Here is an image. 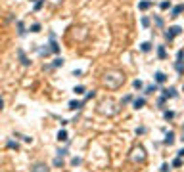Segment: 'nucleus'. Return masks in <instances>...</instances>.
Returning a JSON list of instances; mask_svg holds the SVG:
<instances>
[{
    "label": "nucleus",
    "mask_w": 184,
    "mask_h": 172,
    "mask_svg": "<svg viewBox=\"0 0 184 172\" xmlns=\"http://www.w3.org/2000/svg\"><path fill=\"white\" fill-rule=\"evenodd\" d=\"M123 82H125V75L121 71H107L104 75V84L107 88H111V90H117Z\"/></svg>",
    "instance_id": "nucleus-1"
},
{
    "label": "nucleus",
    "mask_w": 184,
    "mask_h": 172,
    "mask_svg": "<svg viewBox=\"0 0 184 172\" xmlns=\"http://www.w3.org/2000/svg\"><path fill=\"white\" fill-rule=\"evenodd\" d=\"M144 159H146V151H144V147H134L132 149V153H130V161L132 163H142Z\"/></svg>",
    "instance_id": "nucleus-2"
},
{
    "label": "nucleus",
    "mask_w": 184,
    "mask_h": 172,
    "mask_svg": "<svg viewBox=\"0 0 184 172\" xmlns=\"http://www.w3.org/2000/svg\"><path fill=\"white\" fill-rule=\"evenodd\" d=\"M180 33H182V27H178V25H173V27H169V29L165 31V38L171 42L173 38H175V36H178Z\"/></svg>",
    "instance_id": "nucleus-3"
},
{
    "label": "nucleus",
    "mask_w": 184,
    "mask_h": 172,
    "mask_svg": "<svg viewBox=\"0 0 184 172\" xmlns=\"http://www.w3.org/2000/svg\"><path fill=\"white\" fill-rule=\"evenodd\" d=\"M109 107H113V101H104V103L100 105V113H104V115H115L117 113V109H109Z\"/></svg>",
    "instance_id": "nucleus-4"
},
{
    "label": "nucleus",
    "mask_w": 184,
    "mask_h": 172,
    "mask_svg": "<svg viewBox=\"0 0 184 172\" xmlns=\"http://www.w3.org/2000/svg\"><path fill=\"white\" fill-rule=\"evenodd\" d=\"M161 92H163V94H161V96H165L167 100H169V98H171V100H173V98H176V96H178V92H176V88H163V90H161Z\"/></svg>",
    "instance_id": "nucleus-5"
},
{
    "label": "nucleus",
    "mask_w": 184,
    "mask_h": 172,
    "mask_svg": "<svg viewBox=\"0 0 184 172\" xmlns=\"http://www.w3.org/2000/svg\"><path fill=\"white\" fill-rule=\"evenodd\" d=\"M31 172H50V168L46 166V164H42V163H37V164L31 166Z\"/></svg>",
    "instance_id": "nucleus-6"
},
{
    "label": "nucleus",
    "mask_w": 184,
    "mask_h": 172,
    "mask_svg": "<svg viewBox=\"0 0 184 172\" xmlns=\"http://www.w3.org/2000/svg\"><path fill=\"white\" fill-rule=\"evenodd\" d=\"M175 140H176V138H175V132L169 130V132L165 134V140H163V144H165V145H173V144H175Z\"/></svg>",
    "instance_id": "nucleus-7"
},
{
    "label": "nucleus",
    "mask_w": 184,
    "mask_h": 172,
    "mask_svg": "<svg viewBox=\"0 0 184 172\" xmlns=\"http://www.w3.org/2000/svg\"><path fill=\"white\" fill-rule=\"evenodd\" d=\"M17 55H19V61H21V65H25V67H29V65H31V61H29V58H27V55H25V52H23L21 48H19V50H17Z\"/></svg>",
    "instance_id": "nucleus-8"
},
{
    "label": "nucleus",
    "mask_w": 184,
    "mask_h": 172,
    "mask_svg": "<svg viewBox=\"0 0 184 172\" xmlns=\"http://www.w3.org/2000/svg\"><path fill=\"white\" fill-rule=\"evenodd\" d=\"M153 80H155L157 84H163V82L167 80V75H165V73H161V71H157L155 75H153Z\"/></svg>",
    "instance_id": "nucleus-9"
},
{
    "label": "nucleus",
    "mask_w": 184,
    "mask_h": 172,
    "mask_svg": "<svg viewBox=\"0 0 184 172\" xmlns=\"http://www.w3.org/2000/svg\"><path fill=\"white\" fill-rule=\"evenodd\" d=\"M184 12V4H178V6H175L173 8V12H171V17H178L180 14Z\"/></svg>",
    "instance_id": "nucleus-10"
},
{
    "label": "nucleus",
    "mask_w": 184,
    "mask_h": 172,
    "mask_svg": "<svg viewBox=\"0 0 184 172\" xmlns=\"http://www.w3.org/2000/svg\"><path fill=\"white\" fill-rule=\"evenodd\" d=\"M50 50L54 52V54H60V46H58V42L54 40V35H50Z\"/></svg>",
    "instance_id": "nucleus-11"
},
{
    "label": "nucleus",
    "mask_w": 184,
    "mask_h": 172,
    "mask_svg": "<svg viewBox=\"0 0 184 172\" xmlns=\"http://www.w3.org/2000/svg\"><path fill=\"white\" fill-rule=\"evenodd\" d=\"M83 103H84V101L73 100V101H69V109H71V111H77V109H81V107H83Z\"/></svg>",
    "instance_id": "nucleus-12"
},
{
    "label": "nucleus",
    "mask_w": 184,
    "mask_h": 172,
    "mask_svg": "<svg viewBox=\"0 0 184 172\" xmlns=\"http://www.w3.org/2000/svg\"><path fill=\"white\" fill-rule=\"evenodd\" d=\"M144 105H146V100H144V98H136V100L132 101V107L134 109H142Z\"/></svg>",
    "instance_id": "nucleus-13"
},
{
    "label": "nucleus",
    "mask_w": 184,
    "mask_h": 172,
    "mask_svg": "<svg viewBox=\"0 0 184 172\" xmlns=\"http://www.w3.org/2000/svg\"><path fill=\"white\" fill-rule=\"evenodd\" d=\"M148 8H152V0H142L140 4H138V10H148Z\"/></svg>",
    "instance_id": "nucleus-14"
},
{
    "label": "nucleus",
    "mask_w": 184,
    "mask_h": 172,
    "mask_svg": "<svg viewBox=\"0 0 184 172\" xmlns=\"http://www.w3.org/2000/svg\"><path fill=\"white\" fill-rule=\"evenodd\" d=\"M58 141H69L67 130H60V132H58Z\"/></svg>",
    "instance_id": "nucleus-15"
},
{
    "label": "nucleus",
    "mask_w": 184,
    "mask_h": 172,
    "mask_svg": "<svg viewBox=\"0 0 184 172\" xmlns=\"http://www.w3.org/2000/svg\"><path fill=\"white\" fill-rule=\"evenodd\" d=\"M157 58H159V59H165V58H167L165 46H157Z\"/></svg>",
    "instance_id": "nucleus-16"
},
{
    "label": "nucleus",
    "mask_w": 184,
    "mask_h": 172,
    "mask_svg": "<svg viewBox=\"0 0 184 172\" xmlns=\"http://www.w3.org/2000/svg\"><path fill=\"white\" fill-rule=\"evenodd\" d=\"M6 145H8L10 149H15V151L19 149V144H17V141H14V140H8V141H6Z\"/></svg>",
    "instance_id": "nucleus-17"
},
{
    "label": "nucleus",
    "mask_w": 184,
    "mask_h": 172,
    "mask_svg": "<svg viewBox=\"0 0 184 172\" xmlns=\"http://www.w3.org/2000/svg\"><path fill=\"white\" fill-rule=\"evenodd\" d=\"M140 50L142 52H150L152 50V42H142V44H140Z\"/></svg>",
    "instance_id": "nucleus-18"
},
{
    "label": "nucleus",
    "mask_w": 184,
    "mask_h": 172,
    "mask_svg": "<svg viewBox=\"0 0 184 172\" xmlns=\"http://www.w3.org/2000/svg\"><path fill=\"white\" fill-rule=\"evenodd\" d=\"M17 35L19 36L25 35V25H23V21H17Z\"/></svg>",
    "instance_id": "nucleus-19"
},
{
    "label": "nucleus",
    "mask_w": 184,
    "mask_h": 172,
    "mask_svg": "<svg viewBox=\"0 0 184 172\" xmlns=\"http://www.w3.org/2000/svg\"><path fill=\"white\" fill-rule=\"evenodd\" d=\"M163 117H165L167 121H173V119H175V111H163Z\"/></svg>",
    "instance_id": "nucleus-20"
},
{
    "label": "nucleus",
    "mask_w": 184,
    "mask_h": 172,
    "mask_svg": "<svg viewBox=\"0 0 184 172\" xmlns=\"http://www.w3.org/2000/svg\"><path fill=\"white\" fill-rule=\"evenodd\" d=\"M65 61H63V58H56L54 59V63H52V67H61Z\"/></svg>",
    "instance_id": "nucleus-21"
},
{
    "label": "nucleus",
    "mask_w": 184,
    "mask_h": 172,
    "mask_svg": "<svg viewBox=\"0 0 184 172\" xmlns=\"http://www.w3.org/2000/svg\"><path fill=\"white\" fill-rule=\"evenodd\" d=\"M73 92H75L77 96H83L86 90H84V86H75V88H73Z\"/></svg>",
    "instance_id": "nucleus-22"
},
{
    "label": "nucleus",
    "mask_w": 184,
    "mask_h": 172,
    "mask_svg": "<svg viewBox=\"0 0 184 172\" xmlns=\"http://www.w3.org/2000/svg\"><path fill=\"white\" fill-rule=\"evenodd\" d=\"M54 166H58V168L63 166V157H56L54 159Z\"/></svg>",
    "instance_id": "nucleus-23"
},
{
    "label": "nucleus",
    "mask_w": 184,
    "mask_h": 172,
    "mask_svg": "<svg viewBox=\"0 0 184 172\" xmlns=\"http://www.w3.org/2000/svg\"><path fill=\"white\" fill-rule=\"evenodd\" d=\"M159 8H161V10H169V8H171V0H163V2L159 4Z\"/></svg>",
    "instance_id": "nucleus-24"
},
{
    "label": "nucleus",
    "mask_w": 184,
    "mask_h": 172,
    "mask_svg": "<svg viewBox=\"0 0 184 172\" xmlns=\"http://www.w3.org/2000/svg\"><path fill=\"white\" fill-rule=\"evenodd\" d=\"M173 166H175V168H180V166H182V157H176L175 161H173Z\"/></svg>",
    "instance_id": "nucleus-25"
},
{
    "label": "nucleus",
    "mask_w": 184,
    "mask_h": 172,
    "mask_svg": "<svg viewBox=\"0 0 184 172\" xmlns=\"http://www.w3.org/2000/svg\"><path fill=\"white\" fill-rule=\"evenodd\" d=\"M31 33H40V23H33L31 25Z\"/></svg>",
    "instance_id": "nucleus-26"
},
{
    "label": "nucleus",
    "mask_w": 184,
    "mask_h": 172,
    "mask_svg": "<svg viewBox=\"0 0 184 172\" xmlns=\"http://www.w3.org/2000/svg\"><path fill=\"white\" fill-rule=\"evenodd\" d=\"M165 101H167V98H165V96H161L159 100H157V107H159V109H163V105H165Z\"/></svg>",
    "instance_id": "nucleus-27"
},
{
    "label": "nucleus",
    "mask_w": 184,
    "mask_h": 172,
    "mask_svg": "<svg viewBox=\"0 0 184 172\" xmlns=\"http://www.w3.org/2000/svg\"><path fill=\"white\" fill-rule=\"evenodd\" d=\"M81 163H83V159H81V157H73V159H71V164H73V166H79Z\"/></svg>",
    "instance_id": "nucleus-28"
},
{
    "label": "nucleus",
    "mask_w": 184,
    "mask_h": 172,
    "mask_svg": "<svg viewBox=\"0 0 184 172\" xmlns=\"http://www.w3.org/2000/svg\"><path fill=\"white\" fill-rule=\"evenodd\" d=\"M94 96H96V90H90V92H88L86 96H84V100H83V101H88V100H92Z\"/></svg>",
    "instance_id": "nucleus-29"
},
{
    "label": "nucleus",
    "mask_w": 184,
    "mask_h": 172,
    "mask_svg": "<svg viewBox=\"0 0 184 172\" xmlns=\"http://www.w3.org/2000/svg\"><path fill=\"white\" fill-rule=\"evenodd\" d=\"M175 69H176L178 73H182V71H184V63H182V61H176V63H175Z\"/></svg>",
    "instance_id": "nucleus-30"
},
{
    "label": "nucleus",
    "mask_w": 184,
    "mask_h": 172,
    "mask_svg": "<svg viewBox=\"0 0 184 172\" xmlns=\"http://www.w3.org/2000/svg\"><path fill=\"white\" fill-rule=\"evenodd\" d=\"M129 101H132V96H125V98H123V100H121V105H125V103H129Z\"/></svg>",
    "instance_id": "nucleus-31"
},
{
    "label": "nucleus",
    "mask_w": 184,
    "mask_h": 172,
    "mask_svg": "<svg viewBox=\"0 0 184 172\" xmlns=\"http://www.w3.org/2000/svg\"><path fill=\"white\" fill-rule=\"evenodd\" d=\"M42 4H44V0H37V2H35V12H38V10L42 8Z\"/></svg>",
    "instance_id": "nucleus-32"
},
{
    "label": "nucleus",
    "mask_w": 184,
    "mask_h": 172,
    "mask_svg": "<svg viewBox=\"0 0 184 172\" xmlns=\"http://www.w3.org/2000/svg\"><path fill=\"white\" fill-rule=\"evenodd\" d=\"M155 90H157V86H155V84H152V86H148V88H146V94H153Z\"/></svg>",
    "instance_id": "nucleus-33"
},
{
    "label": "nucleus",
    "mask_w": 184,
    "mask_h": 172,
    "mask_svg": "<svg viewBox=\"0 0 184 172\" xmlns=\"http://www.w3.org/2000/svg\"><path fill=\"white\" fill-rule=\"evenodd\" d=\"M132 86H134V88H136V90H140V88H142L144 84H142V80H138V78H136V80L132 82Z\"/></svg>",
    "instance_id": "nucleus-34"
},
{
    "label": "nucleus",
    "mask_w": 184,
    "mask_h": 172,
    "mask_svg": "<svg viewBox=\"0 0 184 172\" xmlns=\"http://www.w3.org/2000/svg\"><path fill=\"white\" fill-rule=\"evenodd\" d=\"M184 59V50H178V54H176V61H182Z\"/></svg>",
    "instance_id": "nucleus-35"
},
{
    "label": "nucleus",
    "mask_w": 184,
    "mask_h": 172,
    "mask_svg": "<svg viewBox=\"0 0 184 172\" xmlns=\"http://www.w3.org/2000/svg\"><path fill=\"white\" fill-rule=\"evenodd\" d=\"M142 27H150V19H148L146 15L142 17Z\"/></svg>",
    "instance_id": "nucleus-36"
},
{
    "label": "nucleus",
    "mask_w": 184,
    "mask_h": 172,
    "mask_svg": "<svg viewBox=\"0 0 184 172\" xmlns=\"http://www.w3.org/2000/svg\"><path fill=\"white\" fill-rule=\"evenodd\" d=\"M169 170H171V166H169L167 163H163V164H161V172H169Z\"/></svg>",
    "instance_id": "nucleus-37"
},
{
    "label": "nucleus",
    "mask_w": 184,
    "mask_h": 172,
    "mask_svg": "<svg viewBox=\"0 0 184 172\" xmlns=\"http://www.w3.org/2000/svg\"><path fill=\"white\" fill-rule=\"evenodd\" d=\"M67 155V149H58V157H65Z\"/></svg>",
    "instance_id": "nucleus-38"
},
{
    "label": "nucleus",
    "mask_w": 184,
    "mask_h": 172,
    "mask_svg": "<svg viewBox=\"0 0 184 172\" xmlns=\"http://www.w3.org/2000/svg\"><path fill=\"white\" fill-rule=\"evenodd\" d=\"M144 132H146V128H144V126H140V128H136V134H140V136H142Z\"/></svg>",
    "instance_id": "nucleus-39"
},
{
    "label": "nucleus",
    "mask_w": 184,
    "mask_h": 172,
    "mask_svg": "<svg viewBox=\"0 0 184 172\" xmlns=\"http://www.w3.org/2000/svg\"><path fill=\"white\" fill-rule=\"evenodd\" d=\"M155 23H157V25L161 27V25H163V19H161V17H155Z\"/></svg>",
    "instance_id": "nucleus-40"
},
{
    "label": "nucleus",
    "mask_w": 184,
    "mask_h": 172,
    "mask_svg": "<svg viewBox=\"0 0 184 172\" xmlns=\"http://www.w3.org/2000/svg\"><path fill=\"white\" fill-rule=\"evenodd\" d=\"M176 155H178V157H184V147H182V149H180V151H178V153H176Z\"/></svg>",
    "instance_id": "nucleus-41"
},
{
    "label": "nucleus",
    "mask_w": 184,
    "mask_h": 172,
    "mask_svg": "<svg viewBox=\"0 0 184 172\" xmlns=\"http://www.w3.org/2000/svg\"><path fill=\"white\" fill-rule=\"evenodd\" d=\"M52 2H54V4H60V2H61V0H52Z\"/></svg>",
    "instance_id": "nucleus-42"
},
{
    "label": "nucleus",
    "mask_w": 184,
    "mask_h": 172,
    "mask_svg": "<svg viewBox=\"0 0 184 172\" xmlns=\"http://www.w3.org/2000/svg\"><path fill=\"white\" fill-rule=\"evenodd\" d=\"M180 140H182V141H184V136H182V138H180Z\"/></svg>",
    "instance_id": "nucleus-43"
},
{
    "label": "nucleus",
    "mask_w": 184,
    "mask_h": 172,
    "mask_svg": "<svg viewBox=\"0 0 184 172\" xmlns=\"http://www.w3.org/2000/svg\"><path fill=\"white\" fill-rule=\"evenodd\" d=\"M31 2H37V0H31Z\"/></svg>",
    "instance_id": "nucleus-44"
}]
</instances>
